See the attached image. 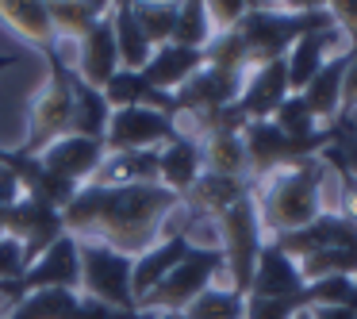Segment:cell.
Listing matches in <instances>:
<instances>
[{"label":"cell","mask_w":357,"mask_h":319,"mask_svg":"<svg viewBox=\"0 0 357 319\" xmlns=\"http://www.w3.org/2000/svg\"><path fill=\"white\" fill-rule=\"evenodd\" d=\"M323 181H326L323 158H307V162H296L288 170L269 173L261 200H254L261 227H269L273 235H288V231L307 227L319 216V204H323Z\"/></svg>","instance_id":"obj_1"},{"label":"cell","mask_w":357,"mask_h":319,"mask_svg":"<svg viewBox=\"0 0 357 319\" xmlns=\"http://www.w3.org/2000/svg\"><path fill=\"white\" fill-rule=\"evenodd\" d=\"M223 265H227L223 250H188V254L162 277V285L146 296V304H154V308H169V311L188 308L200 292H208L211 277H215Z\"/></svg>","instance_id":"obj_2"},{"label":"cell","mask_w":357,"mask_h":319,"mask_svg":"<svg viewBox=\"0 0 357 319\" xmlns=\"http://www.w3.org/2000/svg\"><path fill=\"white\" fill-rule=\"evenodd\" d=\"M81 273H85L93 300L108 304V308L131 304V262L119 250H85Z\"/></svg>","instance_id":"obj_3"},{"label":"cell","mask_w":357,"mask_h":319,"mask_svg":"<svg viewBox=\"0 0 357 319\" xmlns=\"http://www.w3.org/2000/svg\"><path fill=\"white\" fill-rule=\"evenodd\" d=\"M303 288H307V281H303L296 258H288L284 250H277L273 242L261 246L246 296H261V300H292V296H303Z\"/></svg>","instance_id":"obj_4"},{"label":"cell","mask_w":357,"mask_h":319,"mask_svg":"<svg viewBox=\"0 0 357 319\" xmlns=\"http://www.w3.org/2000/svg\"><path fill=\"white\" fill-rule=\"evenodd\" d=\"M288 96H292V89H288V66H284V58H280V62L257 66L254 77H246L242 96H238L234 108L242 112L246 124H257V119H273V112H277Z\"/></svg>","instance_id":"obj_5"},{"label":"cell","mask_w":357,"mask_h":319,"mask_svg":"<svg viewBox=\"0 0 357 319\" xmlns=\"http://www.w3.org/2000/svg\"><path fill=\"white\" fill-rule=\"evenodd\" d=\"M338 39H342L338 27H323V31H307V35H300V39L292 43V50H288V58H284L292 96H300L303 89L315 81V73L331 62V50H334Z\"/></svg>","instance_id":"obj_6"},{"label":"cell","mask_w":357,"mask_h":319,"mask_svg":"<svg viewBox=\"0 0 357 319\" xmlns=\"http://www.w3.org/2000/svg\"><path fill=\"white\" fill-rule=\"evenodd\" d=\"M162 139H177L169 116L150 112V108H142V104L119 108L116 119H112V142H116L119 150H150Z\"/></svg>","instance_id":"obj_7"},{"label":"cell","mask_w":357,"mask_h":319,"mask_svg":"<svg viewBox=\"0 0 357 319\" xmlns=\"http://www.w3.org/2000/svg\"><path fill=\"white\" fill-rule=\"evenodd\" d=\"M200 70H204V50H188V47H177V43H165L158 54H150L146 70H142V81L154 93H165V89H185Z\"/></svg>","instance_id":"obj_8"},{"label":"cell","mask_w":357,"mask_h":319,"mask_svg":"<svg viewBox=\"0 0 357 319\" xmlns=\"http://www.w3.org/2000/svg\"><path fill=\"white\" fill-rule=\"evenodd\" d=\"M349 58H354V50L334 54L331 62L315 73V81H311V85L300 93V101L307 104V112H311V119H315V124H334V119L342 116V81H346Z\"/></svg>","instance_id":"obj_9"},{"label":"cell","mask_w":357,"mask_h":319,"mask_svg":"<svg viewBox=\"0 0 357 319\" xmlns=\"http://www.w3.org/2000/svg\"><path fill=\"white\" fill-rule=\"evenodd\" d=\"M200 165H204L200 147L192 139H185V135H177L158 154V177L165 181V188H192L200 181Z\"/></svg>","instance_id":"obj_10"},{"label":"cell","mask_w":357,"mask_h":319,"mask_svg":"<svg viewBox=\"0 0 357 319\" xmlns=\"http://www.w3.org/2000/svg\"><path fill=\"white\" fill-rule=\"evenodd\" d=\"M47 170L66 181L81 177V173H93V170H100V147L93 139H85V135H70V139L54 142L47 150Z\"/></svg>","instance_id":"obj_11"},{"label":"cell","mask_w":357,"mask_h":319,"mask_svg":"<svg viewBox=\"0 0 357 319\" xmlns=\"http://www.w3.org/2000/svg\"><path fill=\"white\" fill-rule=\"evenodd\" d=\"M81 277V254L70 239H58L50 242L47 258L31 269L27 285H39V288H70L73 281Z\"/></svg>","instance_id":"obj_12"},{"label":"cell","mask_w":357,"mask_h":319,"mask_svg":"<svg viewBox=\"0 0 357 319\" xmlns=\"http://www.w3.org/2000/svg\"><path fill=\"white\" fill-rule=\"evenodd\" d=\"M81 47H85V54H81V70H85V77L96 81V85H108L112 73H116V62H119L116 35H112L104 24H96L93 31L81 39Z\"/></svg>","instance_id":"obj_13"},{"label":"cell","mask_w":357,"mask_h":319,"mask_svg":"<svg viewBox=\"0 0 357 319\" xmlns=\"http://www.w3.org/2000/svg\"><path fill=\"white\" fill-rule=\"evenodd\" d=\"M185 319H246V296L238 288H208L185 308Z\"/></svg>","instance_id":"obj_14"},{"label":"cell","mask_w":357,"mask_h":319,"mask_svg":"<svg viewBox=\"0 0 357 319\" xmlns=\"http://www.w3.org/2000/svg\"><path fill=\"white\" fill-rule=\"evenodd\" d=\"M211 39V20L204 4H181L177 8V27H173V43L188 50H204Z\"/></svg>","instance_id":"obj_15"},{"label":"cell","mask_w":357,"mask_h":319,"mask_svg":"<svg viewBox=\"0 0 357 319\" xmlns=\"http://www.w3.org/2000/svg\"><path fill=\"white\" fill-rule=\"evenodd\" d=\"M73 316H77V304L66 288H43L20 308V319H73Z\"/></svg>","instance_id":"obj_16"},{"label":"cell","mask_w":357,"mask_h":319,"mask_svg":"<svg viewBox=\"0 0 357 319\" xmlns=\"http://www.w3.org/2000/svg\"><path fill=\"white\" fill-rule=\"evenodd\" d=\"M4 16L16 20L35 39H47V31H50V8H43V4H4Z\"/></svg>","instance_id":"obj_17"},{"label":"cell","mask_w":357,"mask_h":319,"mask_svg":"<svg viewBox=\"0 0 357 319\" xmlns=\"http://www.w3.org/2000/svg\"><path fill=\"white\" fill-rule=\"evenodd\" d=\"M27 265V250L20 239H0V277H12V273H20Z\"/></svg>","instance_id":"obj_18"},{"label":"cell","mask_w":357,"mask_h":319,"mask_svg":"<svg viewBox=\"0 0 357 319\" xmlns=\"http://www.w3.org/2000/svg\"><path fill=\"white\" fill-rule=\"evenodd\" d=\"M354 108H357V54L349 58V66H346V81H342V116L338 119H349Z\"/></svg>","instance_id":"obj_19"},{"label":"cell","mask_w":357,"mask_h":319,"mask_svg":"<svg viewBox=\"0 0 357 319\" xmlns=\"http://www.w3.org/2000/svg\"><path fill=\"white\" fill-rule=\"evenodd\" d=\"M311 319H357L354 304H319V308H307Z\"/></svg>","instance_id":"obj_20"},{"label":"cell","mask_w":357,"mask_h":319,"mask_svg":"<svg viewBox=\"0 0 357 319\" xmlns=\"http://www.w3.org/2000/svg\"><path fill=\"white\" fill-rule=\"evenodd\" d=\"M296 319H311V316H307V311H300V316H296Z\"/></svg>","instance_id":"obj_21"}]
</instances>
